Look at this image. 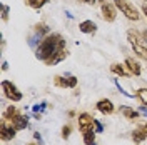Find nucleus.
<instances>
[{"label": "nucleus", "instance_id": "obj_15", "mask_svg": "<svg viewBox=\"0 0 147 145\" xmlns=\"http://www.w3.org/2000/svg\"><path fill=\"white\" fill-rule=\"evenodd\" d=\"M95 130L94 128H90V130H87V132H84V144L85 145H95Z\"/></svg>", "mask_w": 147, "mask_h": 145}, {"label": "nucleus", "instance_id": "obj_6", "mask_svg": "<svg viewBox=\"0 0 147 145\" xmlns=\"http://www.w3.org/2000/svg\"><path fill=\"white\" fill-rule=\"evenodd\" d=\"M100 9H102V17H104L105 22H114L117 18V10H115V7L112 3L105 2V3L100 5Z\"/></svg>", "mask_w": 147, "mask_h": 145}, {"label": "nucleus", "instance_id": "obj_33", "mask_svg": "<svg viewBox=\"0 0 147 145\" xmlns=\"http://www.w3.org/2000/svg\"><path fill=\"white\" fill-rule=\"evenodd\" d=\"M97 2H99V3H100V5H102V3H105V0H97Z\"/></svg>", "mask_w": 147, "mask_h": 145}, {"label": "nucleus", "instance_id": "obj_10", "mask_svg": "<svg viewBox=\"0 0 147 145\" xmlns=\"http://www.w3.org/2000/svg\"><path fill=\"white\" fill-rule=\"evenodd\" d=\"M95 107H97V110H99L100 113H104V115H110V113H114V110H115L114 103H112L109 99H102V100H99Z\"/></svg>", "mask_w": 147, "mask_h": 145}, {"label": "nucleus", "instance_id": "obj_11", "mask_svg": "<svg viewBox=\"0 0 147 145\" xmlns=\"http://www.w3.org/2000/svg\"><path fill=\"white\" fill-rule=\"evenodd\" d=\"M79 30H80L82 34L92 35V34L97 32V25H95V22H92V20H84V22L79 23Z\"/></svg>", "mask_w": 147, "mask_h": 145}, {"label": "nucleus", "instance_id": "obj_32", "mask_svg": "<svg viewBox=\"0 0 147 145\" xmlns=\"http://www.w3.org/2000/svg\"><path fill=\"white\" fill-rule=\"evenodd\" d=\"M7 68H9V64H7V62H3V64H2V70H3V72H5V70H7Z\"/></svg>", "mask_w": 147, "mask_h": 145}, {"label": "nucleus", "instance_id": "obj_2", "mask_svg": "<svg viewBox=\"0 0 147 145\" xmlns=\"http://www.w3.org/2000/svg\"><path fill=\"white\" fill-rule=\"evenodd\" d=\"M115 5L119 7V10L129 18V20H139V18H140V13L137 12V9H136L130 2H127V0H115Z\"/></svg>", "mask_w": 147, "mask_h": 145}, {"label": "nucleus", "instance_id": "obj_26", "mask_svg": "<svg viewBox=\"0 0 147 145\" xmlns=\"http://www.w3.org/2000/svg\"><path fill=\"white\" fill-rule=\"evenodd\" d=\"M94 130H95V132H102V130H104V125H102L99 120H94Z\"/></svg>", "mask_w": 147, "mask_h": 145}, {"label": "nucleus", "instance_id": "obj_9", "mask_svg": "<svg viewBox=\"0 0 147 145\" xmlns=\"http://www.w3.org/2000/svg\"><path fill=\"white\" fill-rule=\"evenodd\" d=\"M124 64H125V67H127V72L130 73V75H134V77H139V75H140L142 68H140V64H139L136 58H132V57H127Z\"/></svg>", "mask_w": 147, "mask_h": 145}, {"label": "nucleus", "instance_id": "obj_16", "mask_svg": "<svg viewBox=\"0 0 147 145\" xmlns=\"http://www.w3.org/2000/svg\"><path fill=\"white\" fill-rule=\"evenodd\" d=\"M110 70H112L114 73H117L119 77H127V75H130V73L124 68V65L122 64H112L110 65Z\"/></svg>", "mask_w": 147, "mask_h": 145}, {"label": "nucleus", "instance_id": "obj_31", "mask_svg": "<svg viewBox=\"0 0 147 145\" xmlns=\"http://www.w3.org/2000/svg\"><path fill=\"white\" fill-rule=\"evenodd\" d=\"M34 138L38 140V144H42V138H40V134H34Z\"/></svg>", "mask_w": 147, "mask_h": 145}, {"label": "nucleus", "instance_id": "obj_20", "mask_svg": "<svg viewBox=\"0 0 147 145\" xmlns=\"http://www.w3.org/2000/svg\"><path fill=\"white\" fill-rule=\"evenodd\" d=\"M127 38L130 44H136V42H140L142 38H140V35H139V32H136V30H129L127 32Z\"/></svg>", "mask_w": 147, "mask_h": 145}, {"label": "nucleus", "instance_id": "obj_29", "mask_svg": "<svg viewBox=\"0 0 147 145\" xmlns=\"http://www.w3.org/2000/svg\"><path fill=\"white\" fill-rule=\"evenodd\" d=\"M140 10H142V13H146V17H147V5H146V3H142Z\"/></svg>", "mask_w": 147, "mask_h": 145}, {"label": "nucleus", "instance_id": "obj_19", "mask_svg": "<svg viewBox=\"0 0 147 145\" xmlns=\"http://www.w3.org/2000/svg\"><path fill=\"white\" fill-rule=\"evenodd\" d=\"M27 2V5L28 7H32V9H35V10H38V9H42L44 5H45L49 0H25Z\"/></svg>", "mask_w": 147, "mask_h": 145}, {"label": "nucleus", "instance_id": "obj_25", "mask_svg": "<svg viewBox=\"0 0 147 145\" xmlns=\"http://www.w3.org/2000/svg\"><path fill=\"white\" fill-rule=\"evenodd\" d=\"M45 107H47L45 102H42V103H37V105H34V112H35V113H38V112H42Z\"/></svg>", "mask_w": 147, "mask_h": 145}, {"label": "nucleus", "instance_id": "obj_3", "mask_svg": "<svg viewBox=\"0 0 147 145\" xmlns=\"http://www.w3.org/2000/svg\"><path fill=\"white\" fill-rule=\"evenodd\" d=\"M2 90H3V93H5V97H7L9 100H12V102H20L22 97H24L22 92L18 90L10 80H2Z\"/></svg>", "mask_w": 147, "mask_h": 145}, {"label": "nucleus", "instance_id": "obj_35", "mask_svg": "<svg viewBox=\"0 0 147 145\" xmlns=\"http://www.w3.org/2000/svg\"><path fill=\"white\" fill-rule=\"evenodd\" d=\"M146 2H147V0H146Z\"/></svg>", "mask_w": 147, "mask_h": 145}, {"label": "nucleus", "instance_id": "obj_23", "mask_svg": "<svg viewBox=\"0 0 147 145\" xmlns=\"http://www.w3.org/2000/svg\"><path fill=\"white\" fill-rule=\"evenodd\" d=\"M9 5H5V3H3V5H2V20H3V22H7V20H9Z\"/></svg>", "mask_w": 147, "mask_h": 145}, {"label": "nucleus", "instance_id": "obj_17", "mask_svg": "<svg viewBox=\"0 0 147 145\" xmlns=\"http://www.w3.org/2000/svg\"><path fill=\"white\" fill-rule=\"evenodd\" d=\"M18 115V110H17V107H9V109L5 110V113H3V120H7V122H10L12 118H15Z\"/></svg>", "mask_w": 147, "mask_h": 145}, {"label": "nucleus", "instance_id": "obj_28", "mask_svg": "<svg viewBox=\"0 0 147 145\" xmlns=\"http://www.w3.org/2000/svg\"><path fill=\"white\" fill-rule=\"evenodd\" d=\"M79 2H82V3H89V5H94V3H97V0H79Z\"/></svg>", "mask_w": 147, "mask_h": 145}, {"label": "nucleus", "instance_id": "obj_1", "mask_svg": "<svg viewBox=\"0 0 147 145\" xmlns=\"http://www.w3.org/2000/svg\"><path fill=\"white\" fill-rule=\"evenodd\" d=\"M64 45H65V40L62 38V35L49 34V35H45L40 40L38 47L35 48V57L38 60H42V62H47L60 47H64Z\"/></svg>", "mask_w": 147, "mask_h": 145}, {"label": "nucleus", "instance_id": "obj_4", "mask_svg": "<svg viewBox=\"0 0 147 145\" xmlns=\"http://www.w3.org/2000/svg\"><path fill=\"white\" fill-rule=\"evenodd\" d=\"M54 85L60 89H75L77 87V79L72 75H55Z\"/></svg>", "mask_w": 147, "mask_h": 145}, {"label": "nucleus", "instance_id": "obj_22", "mask_svg": "<svg viewBox=\"0 0 147 145\" xmlns=\"http://www.w3.org/2000/svg\"><path fill=\"white\" fill-rule=\"evenodd\" d=\"M137 97H139V100L142 102V105H147V89H139Z\"/></svg>", "mask_w": 147, "mask_h": 145}, {"label": "nucleus", "instance_id": "obj_21", "mask_svg": "<svg viewBox=\"0 0 147 145\" xmlns=\"http://www.w3.org/2000/svg\"><path fill=\"white\" fill-rule=\"evenodd\" d=\"M35 32L38 34V35H49V27H47L45 23H37Z\"/></svg>", "mask_w": 147, "mask_h": 145}, {"label": "nucleus", "instance_id": "obj_34", "mask_svg": "<svg viewBox=\"0 0 147 145\" xmlns=\"http://www.w3.org/2000/svg\"><path fill=\"white\" fill-rule=\"evenodd\" d=\"M30 145H35V144H30Z\"/></svg>", "mask_w": 147, "mask_h": 145}, {"label": "nucleus", "instance_id": "obj_27", "mask_svg": "<svg viewBox=\"0 0 147 145\" xmlns=\"http://www.w3.org/2000/svg\"><path fill=\"white\" fill-rule=\"evenodd\" d=\"M139 128H140V130H142V132L147 135V122H146V124H140V125H139Z\"/></svg>", "mask_w": 147, "mask_h": 145}, {"label": "nucleus", "instance_id": "obj_7", "mask_svg": "<svg viewBox=\"0 0 147 145\" xmlns=\"http://www.w3.org/2000/svg\"><path fill=\"white\" fill-rule=\"evenodd\" d=\"M15 132H17V128L12 127V124L7 125V120L2 122V125H0V137H2V140H12L15 137Z\"/></svg>", "mask_w": 147, "mask_h": 145}, {"label": "nucleus", "instance_id": "obj_13", "mask_svg": "<svg viewBox=\"0 0 147 145\" xmlns=\"http://www.w3.org/2000/svg\"><path fill=\"white\" fill-rule=\"evenodd\" d=\"M130 45H132V50H134V54H137V57H140L142 60H146V62H147V48H146V45H142L140 42L130 44Z\"/></svg>", "mask_w": 147, "mask_h": 145}, {"label": "nucleus", "instance_id": "obj_30", "mask_svg": "<svg viewBox=\"0 0 147 145\" xmlns=\"http://www.w3.org/2000/svg\"><path fill=\"white\" fill-rule=\"evenodd\" d=\"M142 40H144V42L147 44V28L144 30V32H142Z\"/></svg>", "mask_w": 147, "mask_h": 145}, {"label": "nucleus", "instance_id": "obj_5", "mask_svg": "<svg viewBox=\"0 0 147 145\" xmlns=\"http://www.w3.org/2000/svg\"><path fill=\"white\" fill-rule=\"evenodd\" d=\"M79 128H80V132H87V130H90L92 127H94V120L95 118L92 117L90 113H87V112H84V113H80L79 115Z\"/></svg>", "mask_w": 147, "mask_h": 145}, {"label": "nucleus", "instance_id": "obj_24", "mask_svg": "<svg viewBox=\"0 0 147 145\" xmlns=\"http://www.w3.org/2000/svg\"><path fill=\"white\" fill-rule=\"evenodd\" d=\"M70 132H72V127H70V125H65V127L62 128V138H69V137H70Z\"/></svg>", "mask_w": 147, "mask_h": 145}, {"label": "nucleus", "instance_id": "obj_12", "mask_svg": "<svg viewBox=\"0 0 147 145\" xmlns=\"http://www.w3.org/2000/svg\"><path fill=\"white\" fill-rule=\"evenodd\" d=\"M9 124H12V127L17 128V130H24V128H27L28 120H27V117H24V115H20V113H18L17 117L12 118Z\"/></svg>", "mask_w": 147, "mask_h": 145}, {"label": "nucleus", "instance_id": "obj_14", "mask_svg": "<svg viewBox=\"0 0 147 145\" xmlns=\"http://www.w3.org/2000/svg\"><path fill=\"white\" fill-rule=\"evenodd\" d=\"M120 112L124 113V117L127 118V120H139V112L137 110H132L130 107H120Z\"/></svg>", "mask_w": 147, "mask_h": 145}, {"label": "nucleus", "instance_id": "obj_18", "mask_svg": "<svg viewBox=\"0 0 147 145\" xmlns=\"http://www.w3.org/2000/svg\"><path fill=\"white\" fill-rule=\"evenodd\" d=\"M146 138H147V135L140 130V128H137V130H134V132H132V140H134L136 144H140V142H142V140H146Z\"/></svg>", "mask_w": 147, "mask_h": 145}, {"label": "nucleus", "instance_id": "obj_8", "mask_svg": "<svg viewBox=\"0 0 147 145\" xmlns=\"http://www.w3.org/2000/svg\"><path fill=\"white\" fill-rule=\"evenodd\" d=\"M67 55H69V50H67V47H65V45H64V47H60V48H59V50H57V52H55V54L45 62V65H49V67H50V65L59 64V62H62V60H64Z\"/></svg>", "mask_w": 147, "mask_h": 145}]
</instances>
